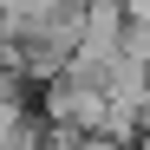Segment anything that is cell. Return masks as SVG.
Instances as JSON below:
<instances>
[{
    "instance_id": "obj_1",
    "label": "cell",
    "mask_w": 150,
    "mask_h": 150,
    "mask_svg": "<svg viewBox=\"0 0 150 150\" xmlns=\"http://www.w3.org/2000/svg\"><path fill=\"white\" fill-rule=\"evenodd\" d=\"M144 124H150V98H144Z\"/></svg>"
}]
</instances>
